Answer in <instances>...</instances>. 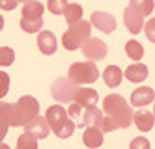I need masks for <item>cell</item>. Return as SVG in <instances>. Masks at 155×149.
Returning a JSON list of instances; mask_svg holds the SVG:
<instances>
[{
    "label": "cell",
    "mask_w": 155,
    "mask_h": 149,
    "mask_svg": "<svg viewBox=\"0 0 155 149\" xmlns=\"http://www.w3.org/2000/svg\"><path fill=\"white\" fill-rule=\"evenodd\" d=\"M45 119L49 123L51 131L58 136V138H69V136L73 134L75 131V123L73 119L68 116V112H65V108H62L60 105L56 106H51L45 114Z\"/></svg>",
    "instance_id": "3"
},
{
    "label": "cell",
    "mask_w": 155,
    "mask_h": 149,
    "mask_svg": "<svg viewBox=\"0 0 155 149\" xmlns=\"http://www.w3.org/2000/svg\"><path fill=\"white\" fill-rule=\"evenodd\" d=\"M153 97H155V93H153L151 88L140 86V88H137V89H133V93H131V105L142 108V106H146V105H151V102H153Z\"/></svg>",
    "instance_id": "13"
},
{
    "label": "cell",
    "mask_w": 155,
    "mask_h": 149,
    "mask_svg": "<svg viewBox=\"0 0 155 149\" xmlns=\"http://www.w3.org/2000/svg\"><path fill=\"white\" fill-rule=\"evenodd\" d=\"M125 52L131 60H142L144 56V47L138 41H127L125 43Z\"/></svg>",
    "instance_id": "23"
},
{
    "label": "cell",
    "mask_w": 155,
    "mask_h": 149,
    "mask_svg": "<svg viewBox=\"0 0 155 149\" xmlns=\"http://www.w3.org/2000/svg\"><path fill=\"white\" fill-rule=\"evenodd\" d=\"M82 142L86 147H99L103 144V132L99 131L95 125L84 127V134H82Z\"/></svg>",
    "instance_id": "17"
},
{
    "label": "cell",
    "mask_w": 155,
    "mask_h": 149,
    "mask_svg": "<svg viewBox=\"0 0 155 149\" xmlns=\"http://www.w3.org/2000/svg\"><path fill=\"white\" fill-rule=\"evenodd\" d=\"M8 91H9V75L0 71V99L6 97Z\"/></svg>",
    "instance_id": "27"
},
{
    "label": "cell",
    "mask_w": 155,
    "mask_h": 149,
    "mask_svg": "<svg viewBox=\"0 0 155 149\" xmlns=\"http://www.w3.org/2000/svg\"><path fill=\"white\" fill-rule=\"evenodd\" d=\"M77 88L79 86L75 82H71L69 78H56L52 82V86H51V95L58 102H71Z\"/></svg>",
    "instance_id": "8"
},
{
    "label": "cell",
    "mask_w": 155,
    "mask_h": 149,
    "mask_svg": "<svg viewBox=\"0 0 155 149\" xmlns=\"http://www.w3.org/2000/svg\"><path fill=\"white\" fill-rule=\"evenodd\" d=\"M68 116L71 119H75V127H90V125H95L99 119H101V110H99L95 105L94 106H79L77 102H73V105L69 106L68 110Z\"/></svg>",
    "instance_id": "7"
},
{
    "label": "cell",
    "mask_w": 155,
    "mask_h": 149,
    "mask_svg": "<svg viewBox=\"0 0 155 149\" xmlns=\"http://www.w3.org/2000/svg\"><path fill=\"white\" fill-rule=\"evenodd\" d=\"M17 0H0V9H6V11H12L17 8Z\"/></svg>",
    "instance_id": "28"
},
{
    "label": "cell",
    "mask_w": 155,
    "mask_h": 149,
    "mask_svg": "<svg viewBox=\"0 0 155 149\" xmlns=\"http://www.w3.org/2000/svg\"><path fill=\"white\" fill-rule=\"evenodd\" d=\"M125 76H127L129 82H144L148 78V67L144 63H133L127 67Z\"/></svg>",
    "instance_id": "18"
},
{
    "label": "cell",
    "mask_w": 155,
    "mask_h": 149,
    "mask_svg": "<svg viewBox=\"0 0 155 149\" xmlns=\"http://www.w3.org/2000/svg\"><path fill=\"white\" fill-rule=\"evenodd\" d=\"M17 2H23L25 4V2H30V0H17Z\"/></svg>",
    "instance_id": "31"
},
{
    "label": "cell",
    "mask_w": 155,
    "mask_h": 149,
    "mask_svg": "<svg viewBox=\"0 0 155 149\" xmlns=\"http://www.w3.org/2000/svg\"><path fill=\"white\" fill-rule=\"evenodd\" d=\"M62 15L65 17V22L71 26V24H75V22H79L82 19V6H79V4H68V6L64 8Z\"/></svg>",
    "instance_id": "21"
},
{
    "label": "cell",
    "mask_w": 155,
    "mask_h": 149,
    "mask_svg": "<svg viewBox=\"0 0 155 149\" xmlns=\"http://www.w3.org/2000/svg\"><path fill=\"white\" fill-rule=\"evenodd\" d=\"M9 118H12V102H0V142L9 129Z\"/></svg>",
    "instance_id": "20"
},
{
    "label": "cell",
    "mask_w": 155,
    "mask_h": 149,
    "mask_svg": "<svg viewBox=\"0 0 155 149\" xmlns=\"http://www.w3.org/2000/svg\"><path fill=\"white\" fill-rule=\"evenodd\" d=\"M15 62V52L9 47H0V65L2 67H9Z\"/></svg>",
    "instance_id": "25"
},
{
    "label": "cell",
    "mask_w": 155,
    "mask_h": 149,
    "mask_svg": "<svg viewBox=\"0 0 155 149\" xmlns=\"http://www.w3.org/2000/svg\"><path fill=\"white\" fill-rule=\"evenodd\" d=\"M92 36V24L88 21H79L69 26V30L62 36V45L68 50H77L81 49V45Z\"/></svg>",
    "instance_id": "5"
},
{
    "label": "cell",
    "mask_w": 155,
    "mask_h": 149,
    "mask_svg": "<svg viewBox=\"0 0 155 149\" xmlns=\"http://www.w3.org/2000/svg\"><path fill=\"white\" fill-rule=\"evenodd\" d=\"M124 22L129 32L133 34H140L142 32V26H144V17L138 13V11H135L131 6H127L125 13H124Z\"/></svg>",
    "instance_id": "14"
},
{
    "label": "cell",
    "mask_w": 155,
    "mask_h": 149,
    "mask_svg": "<svg viewBox=\"0 0 155 149\" xmlns=\"http://www.w3.org/2000/svg\"><path fill=\"white\" fill-rule=\"evenodd\" d=\"M65 6H68V0H49L47 2V8L52 15H62Z\"/></svg>",
    "instance_id": "26"
},
{
    "label": "cell",
    "mask_w": 155,
    "mask_h": 149,
    "mask_svg": "<svg viewBox=\"0 0 155 149\" xmlns=\"http://www.w3.org/2000/svg\"><path fill=\"white\" fill-rule=\"evenodd\" d=\"M17 147H19V149H36V147H38V138H34L32 134L25 132V134L19 136Z\"/></svg>",
    "instance_id": "24"
},
{
    "label": "cell",
    "mask_w": 155,
    "mask_h": 149,
    "mask_svg": "<svg viewBox=\"0 0 155 149\" xmlns=\"http://www.w3.org/2000/svg\"><path fill=\"white\" fill-rule=\"evenodd\" d=\"M38 47L43 54H54L56 52V47H58V43H56V37H54V34L52 32H47V30H41L39 32V36H38Z\"/></svg>",
    "instance_id": "15"
},
{
    "label": "cell",
    "mask_w": 155,
    "mask_h": 149,
    "mask_svg": "<svg viewBox=\"0 0 155 149\" xmlns=\"http://www.w3.org/2000/svg\"><path fill=\"white\" fill-rule=\"evenodd\" d=\"M129 6L135 9V11H138L142 17L153 13V0H131Z\"/></svg>",
    "instance_id": "22"
},
{
    "label": "cell",
    "mask_w": 155,
    "mask_h": 149,
    "mask_svg": "<svg viewBox=\"0 0 155 149\" xmlns=\"http://www.w3.org/2000/svg\"><path fill=\"white\" fill-rule=\"evenodd\" d=\"M26 131L25 132H28V134H32L34 138H38V140H43V138H47L49 136V132H51V127H49V123H47V119L45 118H41L39 114L36 118H32L26 125Z\"/></svg>",
    "instance_id": "11"
},
{
    "label": "cell",
    "mask_w": 155,
    "mask_h": 149,
    "mask_svg": "<svg viewBox=\"0 0 155 149\" xmlns=\"http://www.w3.org/2000/svg\"><path fill=\"white\" fill-rule=\"evenodd\" d=\"M97 101H99V95L92 88H77L75 95L71 99V102H77L79 106H94L97 105Z\"/></svg>",
    "instance_id": "12"
},
{
    "label": "cell",
    "mask_w": 155,
    "mask_h": 149,
    "mask_svg": "<svg viewBox=\"0 0 155 149\" xmlns=\"http://www.w3.org/2000/svg\"><path fill=\"white\" fill-rule=\"evenodd\" d=\"M138 147H144V149H148L150 144L144 140V138H137L135 142H131V149H138Z\"/></svg>",
    "instance_id": "29"
},
{
    "label": "cell",
    "mask_w": 155,
    "mask_h": 149,
    "mask_svg": "<svg viewBox=\"0 0 155 149\" xmlns=\"http://www.w3.org/2000/svg\"><path fill=\"white\" fill-rule=\"evenodd\" d=\"M39 114V102L36 97L25 95L21 97L15 105H12V118H9V127H25V125Z\"/></svg>",
    "instance_id": "2"
},
{
    "label": "cell",
    "mask_w": 155,
    "mask_h": 149,
    "mask_svg": "<svg viewBox=\"0 0 155 149\" xmlns=\"http://www.w3.org/2000/svg\"><path fill=\"white\" fill-rule=\"evenodd\" d=\"M103 112H105V116L116 121L118 129H127L133 121V108L118 93H110L103 99Z\"/></svg>",
    "instance_id": "1"
},
{
    "label": "cell",
    "mask_w": 155,
    "mask_h": 149,
    "mask_svg": "<svg viewBox=\"0 0 155 149\" xmlns=\"http://www.w3.org/2000/svg\"><path fill=\"white\" fill-rule=\"evenodd\" d=\"M121 78H124V73H121V69L118 65H108L105 69V73H103V80H105V84L108 88H118Z\"/></svg>",
    "instance_id": "19"
},
{
    "label": "cell",
    "mask_w": 155,
    "mask_h": 149,
    "mask_svg": "<svg viewBox=\"0 0 155 149\" xmlns=\"http://www.w3.org/2000/svg\"><path fill=\"white\" fill-rule=\"evenodd\" d=\"M2 30H4V17L0 15V32H2Z\"/></svg>",
    "instance_id": "30"
},
{
    "label": "cell",
    "mask_w": 155,
    "mask_h": 149,
    "mask_svg": "<svg viewBox=\"0 0 155 149\" xmlns=\"http://www.w3.org/2000/svg\"><path fill=\"white\" fill-rule=\"evenodd\" d=\"M81 49H82V54H84V58L86 60H103L107 52H108V47H107V43L101 41V39H97V37H88L82 45H81Z\"/></svg>",
    "instance_id": "9"
},
{
    "label": "cell",
    "mask_w": 155,
    "mask_h": 149,
    "mask_svg": "<svg viewBox=\"0 0 155 149\" xmlns=\"http://www.w3.org/2000/svg\"><path fill=\"white\" fill-rule=\"evenodd\" d=\"M90 24L95 26L97 30H101L103 34H112L116 30V19L107 13V11H95V13L92 15V21H90Z\"/></svg>",
    "instance_id": "10"
},
{
    "label": "cell",
    "mask_w": 155,
    "mask_h": 149,
    "mask_svg": "<svg viewBox=\"0 0 155 149\" xmlns=\"http://www.w3.org/2000/svg\"><path fill=\"white\" fill-rule=\"evenodd\" d=\"M133 121H135L137 129L142 132H148L153 129V114L150 110H138L133 112Z\"/></svg>",
    "instance_id": "16"
},
{
    "label": "cell",
    "mask_w": 155,
    "mask_h": 149,
    "mask_svg": "<svg viewBox=\"0 0 155 149\" xmlns=\"http://www.w3.org/2000/svg\"><path fill=\"white\" fill-rule=\"evenodd\" d=\"M68 78L75 84H94L99 78V69L95 62H77L71 63L69 71H68Z\"/></svg>",
    "instance_id": "6"
},
{
    "label": "cell",
    "mask_w": 155,
    "mask_h": 149,
    "mask_svg": "<svg viewBox=\"0 0 155 149\" xmlns=\"http://www.w3.org/2000/svg\"><path fill=\"white\" fill-rule=\"evenodd\" d=\"M43 26V6L38 0H30L23 6V17H21V28L26 34H36Z\"/></svg>",
    "instance_id": "4"
}]
</instances>
